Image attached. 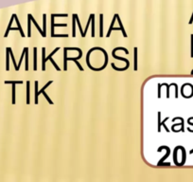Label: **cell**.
Here are the masks:
<instances>
[{
	"mask_svg": "<svg viewBox=\"0 0 193 182\" xmlns=\"http://www.w3.org/2000/svg\"><path fill=\"white\" fill-rule=\"evenodd\" d=\"M52 83H53L52 81H49V82H48L47 84H45V86L43 88H42V89H41L40 91H38V81H35V83H34V84H35V103H36V104H38V99H39V95H40V94H44L45 98L47 99V100L48 102V103H50V104H53V102H52L51 100L49 99V97L47 95V93L45 92V88L48 87V86H49L50 84H51Z\"/></svg>",
	"mask_w": 193,
	"mask_h": 182,
	"instance_id": "1",
	"label": "cell"
},
{
	"mask_svg": "<svg viewBox=\"0 0 193 182\" xmlns=\"http://www.w3.org/2000/svg\"><path fill=\"white\" fill-rule=\"evenodd\" d=\"M99 20H100V25H99V36L100 37H103V14H100L99 15Z\"/></svg>",
	"mask_w": 193,
	"mask_h": 182,
	"instance_id": "15",
	"label": "cell"
},
{
	"mask_svg": "<svg viewBox=\"0 0 193 182\" xmlns=\"http://www.w3.org/2000/svg\"><path fill=\"white\" fill-rule=\"evenodd\" d=\"M14 19H15V22H16V24H17V27L19 28V32H20V33H21V36H22V37H25V33H24V32H23L22 27H21V25H20V23H19V20H18V18H17V16H16V14H14Z\"/></svg>",
	"mask_w": 193,
	"mask_h": 182,
	"instance_id": "18",
	"label": "cell"
},
{
	"mask_svg": "<svg viewBox=\"0 0 193 182\" xmlns=\"http://www.w3.org/2000/svg\"><path fill=\"white\" fill-rule=\"evenodd\" d=\"M191 58H193V35L191 34Z\"/></svg>",
	"mask_w": 193,
	"mask_h": 182,
	"instance_id": "31",
	"label": "cell"
},
{
	"mask_svg": "<svg viewBox=\"0 0 193 182\" xmlns=\"http://www.w3.org/2000/svg\"><path fill=\"white\" fill-rule=\"evenodd\" d=\"M13 104H15V84H13Z\"/></svg>",
	"mask_w": 193,
	"mask_h": 182,
	"instance_id": "29",
	"label": "cell"
},
{
	"mask_svg": "<svg viewBox=\"0 0 193 182\" xmlns=\"http://www.w3.org/2000/svg\"><path fill=\"white\" fill-rule=\"evenodd\" d=\"M54 15L51 14V30H50V35H51V37L54 38V28L55 27H67V24H55L54 23Z\"/></svg>",
	"mask_w": 193,
	"mask_h": 182,
	"instance_id": "4",
	"label": "cell"
},
{
	"mask_svg": "<svg viewBox=\"0 0 193 182\" xmlns=\"http://www.w3.org/2000/svg\"><path fill=\"white\" fill-rule=\"evenodd\" d=\"M25 49V57H26V71H29V48H24Z\"/></svg>",
	"mask_w": 193,
	"mask_h": 182,
	"instance_id": "13",
	"label": "cell"
},
{
	"mask_svg": "<svg viewBox=\"0 0 193 182\" xmlns=\"http://www.w3.org/2000/svg\"><path fill=\"white\" fill-rule=\"evenodd\" d=\"M134 70H137V48H134Z\"/></svg>",
	"mask_w": 193,
	"mask_h": 182,
	"instance_id": "7",
	"label": "cell"
},
{
	"mask_svg": "<svg viewBox=\"0 0 193 182\" xmlns=\"http://www.w3.org/2000/svg\"><path fill=\"white\" fill-rule=\"evenodd\" d=\"M9 50H10V57H11V60H13V65H14L15 70L18 71V70H19V68H18L17 65H16V62H15L14 56H13V50H11V48H9Z\"/></svg>",
	"mask_w": 193,
	"mask_h": 182,
	"instance_id": "19",
	"label": "cell"
},
{
	"mask_svg": "<svg viewBox=\"0 0 193 182\" xmlns=\"http://www.w3.org/2000/svg\"><path fill=\"white\" fill-rule=\"evenodd\" d=\"M59 49L60 48H56L48 57H45V48H42V70L43 71L45 70V63H47V61H48L49 58L52 57L57 51H59Z\"/></svg>",
	"mask_w": 193,
	"mask_h": 182,
	"instance_id": "2",
	"label": "cell"
},
{
	"mask_svg": "<svg viewBox=\"0 0 193 182\" xmlns=\"http://www.w3.org/2000/svg\"><path fill=\"white\" fill-rule=\"evenodd\" d=\"M157 165L158 166H165V165L166 166H169V165H171V163H169V162H167V163H166V162H165V163H164V162H162V163H159V164H157Z\"/></svg>",
	"mask_w": 193,
	"mask_h": 182,
	"instance_id": "32",
	"label": "cell"
},
{
	"mask_svg": "<svg viewBox=\"0 0 193 182\" xmlns=\"http://www.w3.org/2000/svg\"><path fill=\"white\" fill-rule=\"evenodd\" d=\"M94 18H95V15L92 17V20H91V24H92V34L91 36L92 37H95V21H94Z\"/></svg>",
	"mask_w": 193,
	"mask_h": 182,
	"instance_id": "25",
	"label": "cell"
},
{
	"mask_svg": "<svg viewBox=\"0 0 193 182\" xmlns=\"http://www.w3.org/2000/svg\"><path fill=\"white\" fill-rule=\"evenodd\" d=\"M33 70L36 71L37 70V48H33Z\"/></svg>",
	"mask_w": 193,
	"mask_h": 182,
	"instance_id": "9",
	"label": "cell"
},
{
	"mask_svg": "<svg viewBox=\"0 0 193 182\" xmlns=\"http://www.w3.org/2000/svg\"><path fill=\"white\" fill-rule=\"evenodd\" d=\"M115 20H117V14H115L113 20H112V23H111V26H110V28H109V30H108V32H107V34H106V37H110V34H111L112 30H113V29H114V24H115Z\"/></svg>",
	"mask_w": 193,
	"mask_h": 182,
	"instance_id": "14",
	"label": "cell"
},
{
	"mask_svg": "<svg viewBox=\"0 0 193 182\" xmlns=\"http://www.w3.org/2000/svg\"><path fill=\"white\" fill-rule=\"evenodd\" d=\"M179 149H180V150H182V157H183L182 162H181V163H180V167H181V166H183L185 163H186L187 153H186V149H185L183 146H179Z\"/></svg>",
	"mask_w": 193,
	"mask_h": 182,
	"instance_id": "10",
	"label": "cell"
},
{
	"mask_svg": "<svg viewBox=\"0 0 193 182\" xmlns=\"http://www.w3.org/2000/svg\"><path fill=\"white\" fill-rule=\"evenodd\" d=\"M191 74H192V75H193V70H192V71H191Z\"/></svg>",
	"mask_w": 193,
	"mask_h": 182,
	"instance_id": "35",
	"label": "cell"
},
{
	"mask_svg": "<svg viewBox=\"0 0 193 182\" xmlns=\"http://www.w3.org/2000/svg\"><path fill=\"white\" fill-rule=\"evenodd\" d=\"M7 53H6V70L9 71L10 70V50L9 48H6Z\"/></svg>",
	"mask_w": 193,
	"mask_h": 182,
	"instance_id": "11",
	"label": "cell"
},
{
	"mask_svg": "<svg viewBox=\"0 0 193 182\" xmlns=\"http://www.w3.org/2000/svg\"><path fill=\"white\" fill-rule=\"evenodd\" d=\"M5 84H22V81H5L4 82Z\"/></svg>",
	"mask_w": 193,
	"mask_h": 182,
	"instance_id": "23",
	"label": "cell"
},
{
	"mask_svg": "<svg viewBox=\"0 0 193 182\" xmlns=\"http://www.w3.org/2000/svg\"><path fill=\"white\" fill-rule=\"evenodd\" d=\"M192 22H193V14H192V16H191L190 20V23H188V24H192Z\"/></svg>",
	"mask_w": 193,
	"mask_h": 182,
	"instance_id": "33",
	"label": "cell"
},
{
	"mask_svg": "<svg viewBox=\"0 0 193 182\" xmlns=\"http://www.w3.org/2000/svg\"><path fill=\"white\" fill-rule=\"evenodd\" d=\"M179 150V146H177L176 148L173 151V161H174V163L176 166H180V163L177 162V151Z\"/></svg>",
	"mask_w": 193,
	"mask_h": 182,
	"instance_id": "20",
	"label": "cell"
},
{
	"mask_svg": "<svg viewBox=\"0 0 193 182\" xmlns=\"http://www.w3.org/2000/svg\"><path fill=\"white\" fill-rule=\"evenodd\" d=\"M13 19H14V14L11 16V18H10V23H9V26H8V28H7V30H6V32H5V34H4V37H8V35H9V32H10V28H11V24H13Z\"/></svg>",
	"mask_w": 193,
	"mask_h": 182,
	"instance_id": "17",
	"label": "cell"
},
{
	"mask_svg": "<svg viewBox=\"0 0 193 182\" xmlns=\"http://www.w3.org/2000/svg\"><path fill=\"white\" fill-rule=\"evenodd\" d=\"M163 149H166V150H167V154H166V156H164L163 157L161 158V160H159V162H158L157 164H159V163H162V162H164L166 158H167V157L169 156V155H171V149H169L168 146H161V147H159V148H158V152H161V151L163 150Z\"/></svg>",
	"mask_w": 193,
	"mask_h": 182,
	"instance_id": "5",
	"label": "cell"
},
{
	"mask_svg": "<svg viewBox=\"0 0 193 182\" xmlns=\"http://www.w3.org/2000/svg\"><path fill=\"white\" fill-rule=\"evenodd\" d=\"M168 119H169V117H167V118H166V119H164V121H163V122H161V125H163V126L165 127V130H166V131H167V132H169V128H168V127H167V125H166V124H165V122H167V121H168Z\"/></svg>",
	"mask_w": 193,
	"mask_h": 182,
	"instance_id": "28",
	"label": "cell"
},
{
	"mask_svg": "<svg viewBox=\"0 0 193 182\" xmlns=\"http://www.w3.org/2000/svg\"><path fill=\"white\" fill-rule=\"evenodd\" d=\"M29 82L27 81V104H29Z\"/></svg>",
	"mask_w": 193,
	"mask_h": 182,
	"instance_id": "22",
	"label": "cell"
},
{
	"mask_svg": "<svg viewBox=\"0 0 193 182\" xmlns=\"http://www.w3.org/2000/svg\"><path fill=\"white\" fill-rule=\"evenodd\" d=\"M43 26H44V33L47 35V33H45V30H47V14L43 15Z\"/></svg>",
	"mask_w": 193,
	"mask_h": 182,
	"instance_id": "24",
	"label": "cell"
},
{
	"mask_svg": "<svg viewBox=\"0 0 193 182\" xmlns=\"http://www.w3.org/2000/svg\"><path fill=\"white\" fill-rule=\"evenodd\" d=\"M76 14L72 15V36L76 37Z\"/></svg>",
	"mask_w": 193,
	"mask_h": 182,
	"instance_id": "8",
	"label": "cell"
},
{
	"mask_svg": "<svg viewBox=\"0 0 193 182\" xmlns=\"http://www.w3.org/2000/svg\"><path fill=\"white\" fill-rule=\"evenodd\" d=\"M67 48H64V70H67Z\"/></svg>",
	"mask_w": 193,
	"mask_h": 182,
	"instance_id": "6",
	"label": "cell"
},
{
	"mask_svg": "<svg viewBox=\"0 0 193 182\" xmlns=\"http://www.w3.org/2000/svg\"><path fill=\"white\" fill-rule=\"evenodd\" d=\"M75 63H76V65H78V67H79V69H80V71H83V70H84V68L82 67V65H80V64L79 63L78 61H75Z\"/></svg>",
	"mask_w": 193,
	"mask_h": 182,
	"instance_id": "30",
	"label": "cell"
},
{
	"mask_svg": "<svg viewBox=\"0 0 193 182\" xmlns=\"http://www.w3.org/2000/svg\"><path fill=\"white\" fill-rule=\"evenodd\" d=\"M119 49H120V50H123V51L125 52V54H129L128 49L125 48H115L113 49V53H112V56H113V57L115 58V59L124 61L125 63H126V65H127V67H130V62H129V60H127V59H125V58H123V57H119V56H117V55H115V51H117V50H119Z\"/></svg>",
	"mask_w": 193,
	"mask_h": 182,
	"instance_id": "3",
	"label": "cell"
},
{
	"mask_svg": "<svg viewBox=\"0 0 193 182\" xmlns=\"http://www.w3.org/2000/svg\"><path fill=\"white\" fill-rule=\"evenodd\" d=\"M30 18H31V21L33 22V24L35 25V27H36V28H37L38 32H40V34H41V35L43 36V37H45V36H47V35H45V34L44 33V32H43V30H41V28H40V27H39V25L37 24V22H36V21H35V20H34V19H33V17H32V15H31V14H30Z\"/></svg>",
	"mask_w": 193,
	"mask_h": 182,
	"instance_id": "12",
	"label": "cell"
},
{
	"mask_svg": "<svg viewBox=\"0 0 193 182\" xmlns=\"http://www.w3.org/2000/svg\"><path fill=\"white\" fill-rule=\"evenodd\" d=\"M161 131V112H158V132Z\"/></svg>",
	"mask_w": 193,
	"mask_h": 182,
	"instance_id": "27",
	"label": "cell"
},
{
	"mask_svg": "<svg viewBox=\"0 0 193 182\" xmlns=\"http://www.w3.org/2000/svg\"><path fill=\"white\" fill-rule=\"evenodd\" d=\"M30 21H31V18H30V14L28 15V36L30 37L31 36V28H30Z\"/></svg>",
	"mask_w": 193,
	"mask_h": 182,
	"instance_id": "21",
	"label": "cell"
},
{
	"mask_svg": "<svg viewBox=\"0 0 193 182\" xmlns=\"http://www.w3.org/2000/svg\"><path fill=\"white\" fill-rule=\"evenodd\" d=\"M190 154L191 155V154H193V149L192 150H190Z\"/></svg>",
	"mask_w": 193,
	"mask_h": 182,
	"instance_id": "34",
	"label": "cell"
},
{
	"mask_svg": "<svg viewBox=\"0 0 193 182\" xmlns=\"http://www.w3.org/2000/svg\"><path fill=\"white\" fill-rule=\"evenodd\" d=\"M117 22H118V24H119V29H120V30H121L122 33H123V36L127 37V33L125 32V30H124V28H123L121 20H120V18H119V15H118V14H117Z\"/></svg>",
	"mask_w": 193,
	"mask_h": 182,
	"instance_id": "16",
	"label": "cell"
},
{
	"mask_svg": "<svg viewBox=\"0 0 193 182\" xmlns=\"http://www.w3.org/2000/svg\"><path fill=\"white\" fill-rule=\"evenodd\" d=\"M173 84H171L169 86V84H161V86H167V98H169V86H173Z\"/></svg>",
	"mask_w": 193,
	"mask_h": 182,
	"instance_id": "26",
	"label": "cell"
}]
</instances>
